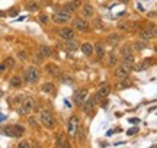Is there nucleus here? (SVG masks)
I'll return each mask as SVG.
<instances>
[{
	"label": "nucleus",
	"instance_id": "10",
	"mask_svg": "<svg viewBox=\"0 0 157 148\" xmlns=\"http://www.w3.org/2000/svg\"><path fill=\"white\" fill-rule=\"evenodd\" d=\"M51 55V48L48 45H41L38 48V55H36V60L38 61H42L44 58H48Z\"/></svg>",
	"mask_w": 157,
	"mask_h": 148
},
{
	"label": "nucleus",
	"instance_id": "3",
	"mask_svg": "<svg viewBox=\"0 0 157 148\" xmlns=\"http://www.w3.org/2000/svg\"><path fill=\"white\" fill-rule=\"evenodd\" d=\"M34 109H35V100L32 99V97H26L25 100H22L21 108L17 109V112H19L21 115H29Z\"/></svg>",
	"mask_w": 157,
	"mask_h": 148
},
{
	"label": "nucleus",
	"instance_id": "21",
	"mask_svg": "<svg viewBox=\"0 0 157 148\" xmlns=\"http://www.w3.org/2000/svg\"><path fill=\"white\" fill-rule=\"evenodd\" d=\"M82 51H83L84 55H92L93 46H92V44H89V42H84L83 45H82Z\"/></svg>",
	"mask_w": 157,
	"mask_h": 148
},
{
	"label": "nucleus",
	"instance_id": "11",
	"mask_svg": "<svg viewBox=\"0 0 157 148\" xmlns=\"http://www.w3.org/2000/svg\"><path fill=\"white\" fill-rule=\"evenodd\" d=\"M45 68H47V73L50 74V76H52V77H60L61 76V70L56 64H47Z\"/></svg>",
	"mask_w": 157,
	"mask_h": 148
},
{
	"label": "nucleus",
	"instance_id": "20",
	"mask_svg": "<svg viewBox=\"0 0 157 148\" xmlns=\"http://www.w3.org/2000/svg\"><path fill=\"white\" fill-rule=\"evenodd\" d=\"M56 145L57 147H67L68 145V144L66 142V137H64L63 132H58V138H57V141H56Z\"/></svg>",
	"mask_w": 157,
	"mask_h": 148
},
{
	"label": "nucleus",
	"instance_id": "34",
	"mask_svg": "<svg viewBox=\"0 0 157 148\" xmlns=\"http://www.w3.org/2000/svg\"><path fill=\"white\" fill-rule=\"evenodd\" d=\"M115 61H117V58H115V55H111V61H109V64H111V65H113V63H115Z\"/></svg>",
	"mask_w": 157,
	"mask_h": 148
},
{
	"label": "nucleus",
	"instance_id": "36",
	"mask_svg": "<svg viewBox=\"0 0 157 148\" xmlns=\"http://www.w3.org/2000/svg\"><path fill=\"white\" fill-rule=\"evenodd\" d=\"M66 106H67V108H71V103L68 102V100H66Z\"/></svg>",
	"mask_w": 157,
	"mask_h": 148
},
{
	"label": "nucleus",
	"instance_id": "24",
	"mask_svg": "<svg viewBox=\"0 0 157 148\" xmlns=\"http://www.w3.org/2000/svg\"><path fill=\"white\" fill-rule=\"evenodd\" d=\"M54 84L52 83H45L44 86H42V91H45V93H54Z\"/></svg>",
	"mask_w": 157,
	"mask_h": 148
},
{
	"label": "nucleus",
	"instance_id": "26",
	"mask_svg": "<svg viewBox=\"0 0 157 148\" xmlns=\"http://www.w3.org/2000/svg\"><path fill=\"white\" fill-rule=\"evenodd\" d=\"M96 52H98V58L103 57L105 51H103V46H102V44H96Z\"/></svg>",
	"mask_w": 157,
	"mask_h": 148
},
{
	"label": "nucleus",
	"instance_id": "35",
	"mask_svg": "<svg viewBox=\"0 0 157 148\" xmlns=\"http://www.w3.org/2000/svg\"><path fill=\"white\" fill-rule=\"evenodd\" d=\"M10 15H12V16H16V15H17V9H13V10L10 12Z\"/></svg>",
	"mask_w": 157,
	"mask_h": 148
},
{
	"label": "nucleus",
	"instance_id": "18",
	"mask_svg": "<svg viewBox=\"0 0 157 148\" xmlns=\"http://www.w3.org/2000/svg\"><path fill=\"white\" fill-rule=\"evenodd\" d=\"M82 12H83V16H86V17H92L93 15H95V9H93V6L89 5V3L83 6Z\"/></svg>",
	"mask_w": 157,
	"mask_h": 148
},
{
	"label": "nucleus",
	"instance_id": "31",
	"mask_svg": "<svg viewBox=\"0 0 157 148\" xmlns=\"http://www.w3.org/2000/svg\"><path fill=\"white\" fill-rule=\"evenodd\" d=\"M17 147H19V148H28L29 147V144L28 142H25V141H23V142H19V145H17Z\"/></svg>",
	"mask_w": 157,
	"mask_h": 148
},
{
	"label": "nucleus",
	"instance_id": "2",
	"mask_svg": "<svg viewBox=\"0 0 157 148\" xmlns=\"http://www.w3.org/2000/svg\"><path fill=\"white\" fill-rule=\"evenodd\" d=\"M39 119L42 122V125L45 128H48V129H52L56 126V119H54V116H52L50 110H42L41 115H39Z\"/></svg>",
	"mask_w": 157,
	"mask_h": 148
},
{
	"label": "nucleus",
	"instance_id": "25",
	"mask_svg": "<svg viewBox=\"0 0 157 148\" xmlns=\"http://www.w3.org/2000/svg\"><path fill=\"white\" fill-rule=\"evenodd\" d=\"M26 9H28L29 12H36L39 9V6H38V3H34V2H29V3H26Z\"/></svg>",
	"mask_w": 157,
	"mask_h": 148
},
{
	"label": "nucleus",
	"instance_id": "19",
	"mask_svg": "<svg viewBox=\"0 0 157 148\" xmlns=\"http://www.w3.org/2000/svg\"><path fill=\"white\" fill-rule=\"evenodd\" d=\"M119 39H121V36H119L118 34H111L109 36H108V44H109L111 46H115L118 42H119Z\"/></svg>",
	"mask_w": 157,
	"mask_h": 148
},
{
	"label": "nucleus",
	"instance_id": "4",
	"mask_svg": "<svg viewBox=\"0 0 157 148\" xmlns=\"http://www.w3.org/2000/svg\"><path fill=\"white\" fill-rule=\"evenodd\" d=\"M131 68H132V63L124 61V63L115 70V77H118V79H125V77L131 73Z\"/></svg>",
	"mask_w": 157,
	"mask_h": 148
},
{
	"label": "nucleus",
	"instance_id": "6",
	"mask_svg": "<svg viewBox=\"0 0 157 148\" xmlns=\"http://www.w3.org/2000/svg\"><path fill=\"white\" fill-rule=\"evenodd\" d=\"M70 13L66 10H58L56 12L54 15H52V20L56 23H67L68 20H70Z\"/></svg>",
	"mask_w": 157,
	"mask_h": 148
},
{
	"label": "nucleus",
	"instance_id": "8",
	"mask_svg": "<svg viewBox=\"0 0 157 148\" xmlns=\"http://www.w3.org/2000/svg\"><path fill=\"white\" fill-rule=\"evenodd\" d=\"M119 52H121V55H122L124 61H127V63H134V55H132V51H131V48H129L128 45L121 46Z\"/></svg>",
	"mask_w": 157,
	"mask_h": 148
},
{
	"label": "nucleus",
	"instance_id": "5",
	"mask_svg": "<svg viewBox=\"0 0 157 148\" xmlns=\"http://www.w3.org/2000/svg\"><path fill=\"white\" fill-rule=\"evenodd\" d=\"M38 79H39V71H38V68H35V67H29V68H26V71L23 73V80L28 81V83H34V81H36Z\"/></svg>",
	"mask_w": 157,
	"mask_h": 148
},
{
	"label": "nucleus",
	"instance_id": "27",
	"mask_svg": "<svg viewBox=\"0 0 157 148\" xmlns=\"http://www.w3.org/2000/svg\"><path fill=\"white\" fill-rule=\"evenodd\" d=\"M134 48L135 50H138V51H141V50H144V48H147V44L146 42H138V41H137V42H135L134 44Z\"/></svg>",
	"mask_w": 157,
	"mask_h": 148
},
{
	"label": "nucleus",
	"instance_id": "22",
	"mask_svg": "<svg viewBox=\"0 0 157 148\" xmlns=\"http://www.w3.org/2000/svg\"><path fill=\"white\" fill-rule=\"evenodd\" d=\"M66 48L70 50V51H74V50H77L78 48V44L77 42H74L73 39H67L66 41Z\"/></svg>",
	"mask_w": 157,
	"mask_h": 148
},
{
	"label": "nucleus",
	"instance_id": "37",
	"mask_svg": "<svg viewBox=\"0 0 157 148\" xmlns=\"http://www.w3.org/2000/svg\"><path fill=\"white\" fill-rule=\"evenodd\" d=\"M5 119H6L5 115H0V120H5Z\"/></svg>",
	"mask_w": 157,
	"mask_h": 148
},
{
	"label": "nucleus",
	"instance_id": "17",
	"mask_svg": "<svg viewBox=\"0 0 157 148\" xmlns=\"http://www.w3.org/2000/svg\"><path fill=\"white\" fill-rule=\"evenodd\" d=\"M78 6H80V0H71V2H68L67 5L64 6V10L70 13V12H74V10H76Z\"/></svg>",
	"mask_w": 157,
	"mask_h": 148
},
{
	"label": "nucleus",
	"instance_id": "32",
	"mask_svg": "<svg viewBox=\"0 0 157 148\" xmlns=\"http://www.w3.org/2000/svg\"><path fill=\"white\" fill-rule=\"evenodd\" d=\"M138 131V128H132V129H129L128 132H127V134H128V135H134L135 132Z\"/></svg>",
	"mask_w": 157,
	"mask_h": 148
},
{
	"label": "nucleus",
	"instance_id": "9",
	"mask_svg": "<svg viewBox=\"0 0 157 148\" xmlns=\"http://www.w3.org/2000/svg\"><path fill=\"white\" fill-rule=\"evenodd\" d=\"M73 28L76 31H78V32H84V31H87V28H89V23L86 22L84 19H82V17H76L73 20Z\"/></svg>",
	"mask_w": 157,
	"mask_h": 148
},
{
	"label": "nucleus",
	"instance_id": "12",
	"mask_svg": "<svg viewBox=\"0 0 157 148\" xmlns=\"http://www.w3.org/2000/svg\"><path fill=\"white\" fill-rule=\"evenodd\" d=\"M58 35H60L64 41L73 39V38H74V31H73V29H70V28H63V29H60V31H58Z\"/></svg>",
	"mask_w": 157,
	"mask_h": 148
},
{
	"label": "nucleus",
	"instance_id": "7",
	"mask_svg": "<svg viewBox=\"0 0 157 148\" xmlns=\"http://www.w3.org/2000/svg\"><path fill=\"white\" fill-rule=\"evenodd\" d=\"M78 125H80V122H78L77 116H73L71 119L68 120L67 129H68V135H70V137H76V132H77Z\"/></svg>",
	"mask_w": 157,
	"mask_h": 148
},
{
	"label": "nucleus",
	"instance_id": "30",
	"mask_svg": "<svg viewBox=\"0 0 157 148\" xmlns=\"http://www.w3.org/2000/svg\"><path fill=\"white\" fill-rule=\"evenodd\" d=\"M6 68H7V65H6L5 63H3V64H0V74H2V73H5Z\"/></svg>",
	"mask_w": 157,
	"mask_h": 148
},
{
	"label": "nucleus",
	"instance_id": "1",
	"mask_svg": "<svg viewBox=\"0 0 157 148\" xmlns=\"http://www.w3.org/2000/svg\"><path fill=\"white\" fill-rule=\"evenodd\" d=\"M0 132L5 134V135H7V137L19 138L23 135L25 129H23V126H21V125H12V126H3Z\"/></svg>",
	"mask_w": 157,
	"mask_h": 148
},
{
	"label": "nucleus",
	"instance_id": "40",
	"mask_svg": "<svg viewBox=\"0 0 157 148\" xmlns=\"http://www.w3.org/2000/svg\"><path fill=\"white\" fill-rule=\"evenodd\" d=\"M0 96H2V91H0Z\"/></svg>",
	"mask_w": 157,
	"mask_h": 148
},
{
	"label": "nucleus",
	"instance_id": "15",
	"mask_svg": "<svg viewBox=\"0 0 157 148\" xmlns=\"http://www.w3.org/2000/svg\"><path fill=\"white\" fill-rule=\"evenodd\" d=\"M140 36H141V39H153L154 36H156V29L151 28V29H143L140 32Z\"/></svg>",
	"mask_w": 157,
	"mask_h": 148
},
{
	"label": "nucleus",
	"instance_id": "33",
	"mask_svg": "<svg viewBox=\"0 0 157 148\" xmlns=\"http://www.w3.org/2000/svg\"><path fill=\"white\" fill-rule=\"evenodd\" d=\"M118 87H119V89H125V87H129V83H127V81H125V83H121V84L118 86Z\"/></svg>",
	"mask_w": 157,
	"mask_h": 148
},
{
	"label": "nucleus",
	"instance_id": "39",
	"mask_svg": "<svg viewBox=\"0 0 157 148\" xmlns=\"http://www.w3.org/2000/svg\"><path fill=\"white\" fill-rule=\"evenodd\" d=\"M121 2H122V3H128V0H121Z\"/></svg>",
	"mask_w": 157,
	"mask_h": 148
},
{
	"label": "nucleus",
	"instance_id": "14",
	"mask_svg": "<svg viewBox=\"0 0 157 148\" xmlns=\"http://www.w3.org/2000/svg\"><path fill=\"white\" fill-rule=\"evenodd\" d=\"M93 108H95V97L87 99V100L83 102V105H82V109H83L84 113H90V112L93 110Z\"/></svg>",
	"mask_w": 157,
	"mask_h": 148
},
{
	"label": "nucleus",
	"instance_id": "23",
	"mask_svg": "<svg viewBox=\"0 0 157 148\" xmlns=\"http://www.w3.org/2000/svg\"><path fill=\"white\" fill-rule=\"evenodd\" d=\"M21 84H22V79H21L19 76H15V77H12L10 79V86L12 87H19Z\"/></svg>",
	"mask_w": 157,
	"mask_h": 148
},
{
	"label": "nucleus",
	"instance_id": "16",
	"mask_svg": "<svg viewBox=\"0 0 157 148\" xmlns=\"http://www.w3.org/2000/svg\"><path fill=\"white\" fill-rule=\"evenodd\" d=\"M109 93H111V87L109 86H103V87H101L99 90H98V94H96V99H105V97L109 96Z\"/></svg>",
	"mask_w": 157,
	"mask_h": 148
},
{
	"label": "nucleus",
	"instance_id": "28",
	"mask_svg": "<svg viewBox=\"0 0 157 148\" xmlns=\"http://www.w3.org/2000/svg\"><path fill=\"white\" fill-rule=\"evenodd\" d=\"M17 57L21 58V60H28V54L25 51H19L17 52Z\"/></svg>",
	"mask_w": 157,
	"mask_h": 148
},
{
	"label": "nucleus",
	"instance_id": "38",
	"mask_svg": "<svg viewBox=\"0 0 157 148\" xmlns=\"http://www.w3.org/2000/svg\"><path fill=\"white\" fill-rule=\"evenodd\" d=\"M5 16V13H3V12H0V17H3Z\"/></svg>",
	"mask_w": 157,
	"mask_h": 148
},
{
	"label": "nucleus",
	"instance_id": "13",
	"mask_svg": "<svg viewBox=\"0 0 157 148\" xmlns=\"http://www.w3.org/2000/svg\"><path fill=\"white\" fill-rule=\"evenodd\" d=\"M86 94H87V91L86 90H77L74 93V102L77 106H82L84 102V99H86Z\"/></svg>",
	"mask_w": 157,
	"mask_h": 148
},
{
	"label": "nucleus",
	"instance_id": "29",
	"mask_svg": "<svg viewBox=\"0 0 157 148\" xmlns=\"http://www.w3.org/2000/svg\"><path fill=\"white\" fill-rule=\"evenodd\" d=\"M39 22L42 23V25H45V23L48 22V16L47 15H39Z\"/></svg>",
	"mask_w": 157,
	"mask_h": 148
}]
</instances>
